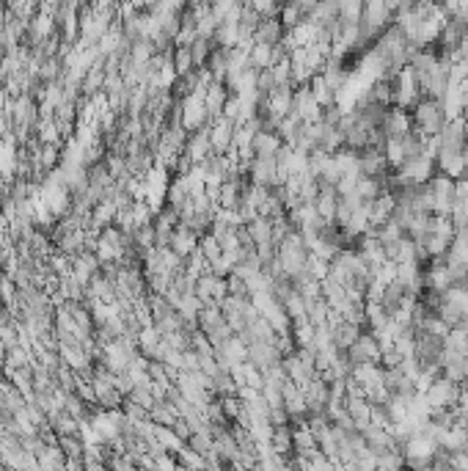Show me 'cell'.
<instances>
[{"instance_id":"cell-11","label":"cell","mask_w":468,"mask_h":471,"mask_svg":"<svg viewBox=\"0 0 468 471\" xmlns=\"http://www.w3.org/2000/svg\"><path fill=\"white\" fill-rule=\"evenodd\" d=\"M198 234H193L190 229H185V226H176L173 229V234H171V240H169V248H171L173 254L185 262V259H190L193 254L198 251Z\"/></svg>"},{"instance_id":"cell-16","label":"cell","mask_w":468,"mask_h":471,"mask_svg":"<svg viewBox=\"0 0 468 471\" xmlns=\"http://www.w3.org/2000/svg\"><path fill=\"white\" fill-rule=\"evenodd\" d=\"M361 14H364V3H358V0L339 3V23L342 25H358L361 23Z\"/></svg>"},{"instance_id":"cell-12","label":"cell","mask_w":468,"mask_h":471,"mask_svg":"<svg viewBox=\"0 0 468 471\" xmlns=\"http://www.w3.org/2000/svg\"><path fill=\"white\" fill-rule=\"evenodd\" d=\"M226 102H229V91H226V86L212 80V83L207 86V91H204V108H207L210 119H221Z\"/></svg>"},{"instance_id":"cell-6","label":"cell","mask_w":468,"mask_h":471,"mask_svg":"<svg viewBox=\"0 0 468 471\" xmlns=\"http://www.w3.org/2000/svg\"><path fill=\"white\" fill-rule=\"evenodd\" d=\"M234 130H237V124H232L229 119H215L212 127H207V132H210V144H212V154H229L232 149H234Z\"/></svg>"},{"instance_id":"cell-18","label":"cell","mask_w":468,"mask_h":471,"mask_svg":"<svg viewBox=\"0 0 468 471\" xmlns=\"http://www.w3.org/2000/svg\"><path fill=\"white\" fill-rule=\"evenodd\" d=\"M198 251L204 254V259L212 265V262H218L221 259V243L212 237V234H204L201 240H198Z\"/></svg>"},{"instance_id":"cell-13","label":"cell","mask_w":468,"mask_h":471,"mask_svg":"<svg viewBox=\"0 0 468 471\" xmlns=\"http://www.w3.org/2000/svg\"><path fill=\"white\" fill-rule=\"evenodd\" d=\"M284 25L278 17H273V20H262L259 28H256V33H253V42H259V45H270V47H278L281 42H284Z\"/></svg>"},{"instance_id":"cell-17","label":"cell","mask_w":468,"mask_h":471,"mask_svg":"<svg viewBox=\"0 0 468 471\" xmlns=\"http://www.w3.org/2000/svg\"><path fill=\"white\" fill-rule=\"evenodd\" d=\"M152 386V383H149ZM149 386H135L130 397H127V402H132V405H138V408H144V411H152V405H154V397H152V389Z\"/></svg>"},{"instance_id":"cell-7","label":"cell","mask_w":468,"mask_h":471,"mask_svg":"<svg viewBox=\"0 0 468 471\" xmlns=\"http://www.w3.org/2000/svg\"><path fill=\"white\" fill-rule=\"evenodd\" d=\"M441 141V149H449V152H466L468 144V122L460 116V119H446L444 130L438 135Z\"/></svg>"},{"instance_id":"cell-10","label":"cell","mask_w":468,"mask_h":471,"mask_svg":"<svg viewBox=\"0 0 468 471\" xmlns=\"http://www.w3.org/2000/svg\"><path fill=\"white\" fill-rule=\"evenodd\" d=\"M394 207H396V196L392 193V191H383V193L375 198V201H370V204H367V210H370V226L372 229H380L383 223L392 221Z\"/></svg>"},{"instance_id":"cell-2","label":"cell","mask_w":468,"mask_h":471,"mask_svg":"<svg viewBox=\"0 0 468 471\" xmlns=\"http://www.w3.org/2000/svg\"><path fill=\"white\" fill-rule=\"evenodd\" d=\"M419 99H421L419 77L413 74V69H411V67L399 69V72L394 74V108H402V110H413Z\"/></svg>"},{"instance_id":"cell-8","label":"cell","mask_w":468,"mask_h":471,"mask_svg":"<svg viewBox=\"0 0 468 471\" xmlns=\"http://www.w3.org/2000/svg\"><path fill=\"white\" fill-rule=\"evenodd\" d=\"M435 169L438 174H444L449 179H463L468 174V160H466V152H449V149H441L438 157H435Z\"/></svg>"},{"instance_id":"cell-14","label":"cell","mask_w":468,"mask_h":471,"mask_svg":"<svg viewBox=\"0 0 468 471\" xmlns=\"http://www.w3.org/2000/svg\"><path fill=\"white\" fill-rule=\"evenodd\" d=\"M386 188H383V179H372V176H361L358 182H355V188H353V193L358 196L361 204H370L375 198L380 196Z\"/></svg>"},{"instance_id":"cell-5","label":"cell","mask_w":468,"mask_h":471,"mask_svg":"<svg viewBox=\"0 0 468 471\" xmlns=\"http://www.w3.org/2000/svg\"><path fill=\"white\" fill-rule=\"evenodd\" d=\"M383 135L389 141H402L411 130H413V119H411V110H402V108H389L386 110V119H383Z\"/></svg>"},{"instance_id":"cell-4","label":"cell","mask_w":468,"mask_h":471,"mask_svg":"<svg viewBox=\"0 0 468 471\" xmlns=\"http://www.w3.org/2000/svg\"><path fill=\"white\" fill-rule=\"evenodd\" d=\"M347 353V361H350V367H358V364H380V342L375 339V334L370 331H364L358 339H355V345L345 350Z\"/></svg>"},{"instance_id":"cell-3","label":"cell","mask_w":468,"mask_h":471,"mask_svg":"<svg viewBox=\"0 0 468 471\" xmlns=\"http://www.w3.org/2000/svg\"><path fill=\"white\" fill-rule=\"evenodd\" d=\"M421 397L427 399L430 408H455V405H457V397H460V386L449 383L444 375H441V378H435V380L424 389Z\"/></svg>"},{"instance_id":"cell-19","label":"cell","mask_w":468,"mask_h":471,"mask_svg":"<svg viewBox=\"0 0 468 471\" xmlns=\"http://www.w3.org/2000/svg\"><path fill=\"white\" fill-rule=\"evenodd\" d=\"M460 50H463V52H468V39H466V45H463V47H460Z\"/></svg>"},{"instance_id":"cell-1","label":"cell","mask_w":468,"mask_h":471,"mask_svg":"<svg viewBox=\"0 0 468 471\" xmlns=\"http://www.w3.org/2000/svg\"><path fill=\"white\" fill-rule=\"evenodd\" d=\"M411 119H413V130L419 132L421 138H438L446 124V113L438 99L421 97L416 102V108L411 110Z\"/></svg>"},{"instance_id":"cell-9","label":"cell","mask_w":468,"mask_h":471,"mask_svg":"<svg viewBox=\"0 0 468 471\" xmlns=\"http://www.w3.org/2000/svg\"><path fill=\"white\" fill-rule=\"evenodd\" d=\"M284 141L278 138V132L273 130H259L253 135V144H251V157H259V160H275V154L281 152Z\"/></svg>"},{"instance_id":"cell-15","label":"cell","mask_w":468,"mask_h":471,"mask_svg":"<svg viewBox=\"0 0 468 471\" xmlns=\"http://www.w3.org/2000/svg\"><path fill=\"white\" fill-rule=\"evenodd\" d=\"M149 419L154 421V424H160V427H173V421L179 419V411L173 408L171 399H166V402H154L152 411H149Z\"/></svg>"}]
</instances>
